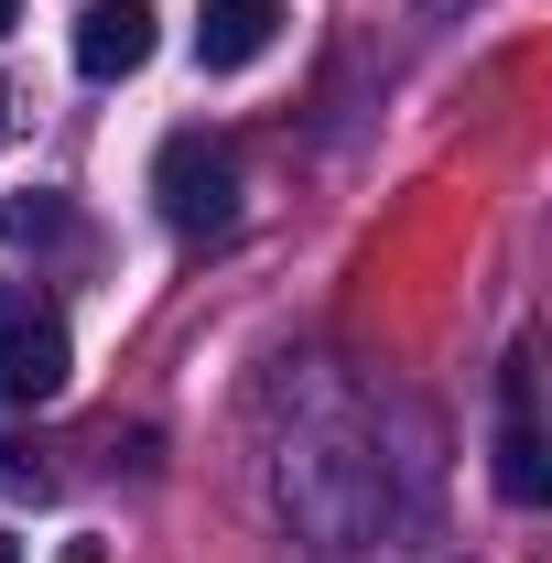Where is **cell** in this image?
Segmentation results:
<instances>
[{
    "mask_svg": "<svg viewBox=\"0 0 552 563\" xmlns=\"http://www.w3.org/2000/svg\"><path fill=\"white\" fill-rule=\"evenodd\" d=\"M498 488L520 498V509H542V498H552L542 422H531V357H509V368H498Z\"/></svg>",
    "mask_w": 552,
    "mask_h": 563,
    "instance_id": "4",
    "label": "cell"
},
{
    "mask_svg": "<svg viewBox=\"0 0 552 563\" xmlns=\"http://www.w3.org/2000/svg\"><path fill=\"white\" fill-rule=\"evenodd\" d=\"M152 44H163V11H152V0H87V11H76V76H98V87L141 76Z\"/></svg>",
    "mask_w": 552,
    "mask_h": 563,
    "instance_id": "3",
    "label": "cell"
},
{
    "mask_svg": "<svg viewBox=\"0 0 552 563\" xmlns=\"http://www.w3.org/2000/svg\"><path fill=\"white\" fill-rule=\"evenodd\" d=\"M152 196H163V217H174L185 239H217V228L239 217V152L217 131H174L152 152Z\"/></svg>",
    "mask_w": 552,
    "mask_h": 563,
    "instance_id": "2",
    "label": "cell"
},
{
    "mask_svg": "<svg viewBox=\"0 0 552 563\" xmlns=\"http://www.w3.org/2000/svg\"><path fill=\"white\" fill-rule=\"evenodd\" d=\"M0 488H33V498H44V466H22V444H0Z\"/></svg>",
    "mask_w": 552,
    "mask_h": 563,
    "instance_id": "7",
    "label": "cell"
},
{
    "mask_svg": "<svg viewBox=\"0 0 552 563\" xmlns=\"http://www.w3.org/2000/svg\"><path fill=\"white\" fill-rule=\"evenodd\" d=\"M11 22H22V0H0V33H11Z\"/></svg>",
    "mask_w": 552,
    "mask_h": 563,
    "instance_id": "8",
    "label": "cell"
},
{
    "mask_svg": "<svg viewBox=\"0 0 552 563\" xmlns=\"http://www.w3.org/2000/svg\"><path fill=\"white\" fill-rule=\"evenodd\" d=\"M0 563H22V542H11V531H0Z\"/></svg>",
    "mask_w": 552,
    "mask_h": 563,
    "instance_id": "9",
    "label": "cell"
},
{
    "mask_svg": "<svg viewBox=\"0 0 552 563\" xmlns=\"http://www.w3.org/2000/svg\"><path fill=\"white\" fill-rule=\"evenodd\" d=\"M76 368V336H66V303L11 282L0 292V401H55Z\"/></svg>",
    "mask_w": 552,
    "mask_h": 563,
    "instance_id": "1",
    "label": "cell"
},
{
    "mask_svg": "<svg viewBox=\"0 0 552 563\" xmlns=\"http://www.w3.org/2000/svg\"><path fill=\"white\" fill-rule=\"evenodd\" d=\"M0 131H11V87H0Z\"/></svg>",
    "mask_w": 552,
    "mask_h": 563,
    "instance_id": "10",
    "label": "cell"
},
{
    "mask_svg": "<svg viewBox=\"0 0 552 563\" xmlns=\"http://www.w3.org/2000/svg\"><path fill=\"white\" fill-rule=\"evenodd\" d=\"M281 44V0H196V66L239 76Z\"/></svg>",
    "mask_w": 552,
    "mask_h": 563,
    "instance_id": "5",
    "label": "cell"
},
{
    "mask_svg": "<svg viewBox=\"0 0 552 563\" xmlns=\"http://www.w3.org/2000/svg\"><path fill=\"white\" fill-rule=\"evenodd\" d=\"M0 239H22V250L33 239H66V196H11L0 207Z\"/></svg>",
    "mask_w": 552,
    "mask_h": 563,
    "instance_id": "6",
    "label": "cell"
}]
</instances>
